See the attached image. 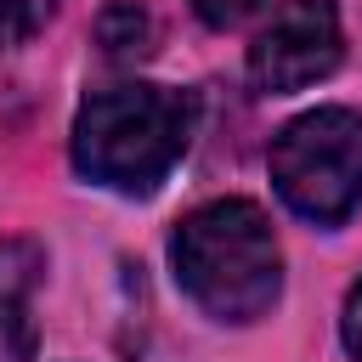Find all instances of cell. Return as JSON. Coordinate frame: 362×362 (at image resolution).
Returning a JSON list of instances; mask_svg holds the SVG:
<instances>
[{"label":"cell","mask_w":362,"mask_h":362,"mask_svg":"<svg viewBox=\"0 0 362 362\" xmlns=\"http://www.w3.org/2000/svg\"><path fill=\"white\" fill-rule=\"evenodd\" d=\"M170 266L181 294L215 322H255L283 294V249L260 204L249 198H209L198 204L175 238Z\"/></svg>","instance_id":"cell-1"},{"label":"cell","mask_w":362,"mask_h":362,"mask_svg":"<svg viewBox=\"0 0 362 362\" xmlns=\"http://www.w3.org/2000/svg\"><path fill=\"white\" fill-rule=\"evenodd\" d=\"M192 96L147 79L90 90L74 113V170L107 192H153L192 141Z\"/></svg>","instance_id":"cell-2"},{"label":"cell","mask_w":362,"mask_h":362,"mask_svg":"<svg viewBox=\"0 0 362 362\" xmlns=\"http://www.w3.org/2000/svg\"><path fill=\"white\" fill-rule=\"evenodd\" d=\"M272 187L277 198L311 221L339 226L362 209V113L351 107H311L288 119L272 141Z\"/></svg>","instance_id":"cell-3"},{"label":"cell","mask_w":362,"mask_h":362,"mask_svg":"<svg viewBox=\"0 0 362 362\" xmlns=\"http://www.w3.org/2000/svg\"><path fill=\"white\" fill-rule=\"evenodd\" d=\"M339 57H345V34H339L334 0H288L255 34L249 79L272 96H288V90H305V85L328 79L339 68Z\"/></svg>","instance_id":"cell-4"},{"label":"cell","mask_w":362,"mask_h":362,"mask_svg":"<svg viewBox=\"0 0 362 362\" xmlns=\"http://www.w3.org/2000/svg\"><path fill=\"white\" fill-rule=\"evenodd\" d=\"M40 249L28 238L0 243V362H34L40 328H34V288H40Z\"/></svg>","instance_id":"cell-5"},{"label":"cell","mask_w":362,"mask_h":362,"mask_svg":"<svg viewBox=\"0 0 362 362\" xmlns=\"http://www.w3.org/2000/svg\"><path fill=\"white\" fill-rule=\"evenodd\" d=\"M96 40H102V51H107L113 62H124V57H141V51H147L153 23H147V11H141L136 0H113V6L102 11V23H96Z\"/></svg>","instance_id":"cell-6"},{"label":"cell","mask_w":362,"mask_h":362,"mask_svg":"<svg viewBox=\"0 0 362 362\" xmlns=\"http://www.w3.org/2000/svg\"><path fill=\"white\" fill-rule=\"evenodd\" d=\"M51 11H57V0H0V51L34 40L51 23Z\"/></svg>","instance_id":"cell-7"},{"label":"cell","mask_w":362,"mask_h":362,"mask_svg":"<svg viewBox=\"0 0 362 362\" xmlns=\"http://www.w3.org/2000/svg\"><path fill=\"white\" fill-rule=\"evenodd\" d=\"M339 339H345L351 362H362V277H356V283H351V294H345V311H339Z\"/></svg>","instance_id":"cell-8"},{"label":"cell","mask_w":362,"mask_h":362,"mask_svg":"<svg viewBox=\"0 0 362 362\" xmlns=\"http://www.w3.org/2000/svg\"><path fill=\"white\" fill-rule=\"evenodd\" d=\"M260 0H192V11L209 23V28H226V23H238L243 11H255Z\"/></svg>","instance_id":"cell-9"}]
</instances>
